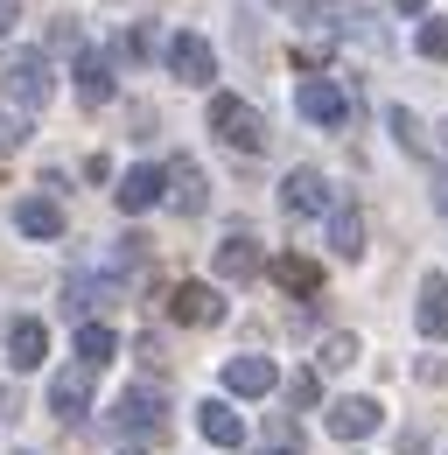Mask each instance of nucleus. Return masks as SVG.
<instances>
[{
    "mask_svg": "<svg viewBox=\"0 0 448 455\" xmlns=\"http://www.w3.org/2000/svg\"><path fill=\"white\" fill-rule=\"evenodd\" d=\"M126 455H140V449H126Z\"/></svg>",
    "mask_w": 448,
    "mask_h": 455,
    "instance_id": "33",
    "label": "nucleus"
},
{
    "mask_svg": "<svg viewBox=\"0 0 448 455\" xmlns=\"http://www.w3.org/2000/svg\"><path fill=\"white\" fill-rule=\"evenodd\" d=\"M112 350H119V337H112L106 323H77V364H84V371L112 364Z\"/></svg>",
    "mask_w": 448,
    "mask_h": 455,
    "instance_id": "21",
    "label": "nucleus"
},
{
    "mask_svg": "<svg viewBox=\"0 0 448 455\" xmlns=\"http://www.w3.org/2000/svg\"><path fill=\"white\" fill-rule=\"evenodd\" d=\"M357 350H364V343L350 337V330H336V337H323V357H316V364H323V371H343V364H357Z\"/></svg>",
    "mask_w": 448,
    "mask_h": 455,
    "instance_id": "23",
    "label": "nucleus"
},
{
    "mask_svg": "<svg viewBox=\"0 0 448 455\" xmlns=\"http://www.w3.org/2000/svg\"><path fill=\"white\" fill-rule=\"evenodd\" d=\"M211 133H218L224 148H238V155H260L267 148V113L245 106V99H231V92H218L211 99Z\"/></svg>",
    "mask_w": 448,
    "mask_h": 455,
    "instance_id": "2",
    "label": "nucleus"
},
{
    "mask_svg": "<svg viewBox=\"0 0 448 455\" xmlns=\"http://www.w3.org/2000/svg\"><path fill=\"white\" fill-rule=\"evenodd\" d=\"M280 211H287V218H323V211H336L323 169H287V182H280Z\"/></svg>",
    "mask_w": 448,
    "mask_h": 455,
    "instance_id": "5",
    "label": "nucleus"
},
{
    "mask_svg": "<svg viewBox=\"0 0 448 455\" xmlns=\"http://www.w3.org/2000/svg\"><path fill=\"white\" fill-rule=\"evenodd\" d=\"M7 28H14V0H0V36H7Z\"/></svg>",
    "mask_w": 448,
    "mask_h": 455,
    "instance_id": "30",
    "label": "nucleus"
},
{
    "mask_svg": "<svg viewBox=\"0 0 448 455\" xmlns=\"http://www.w3.org/2000/svg\"><path fill=\"white\" fill-rule=\"evenodd\" d=\"M274 281L287 287V294H323V267L301 259V252H280V259H274Z\"/></svg>",
    "mask_w": 448,
    "mask_h": 455,
    "instance_id": "19",
    "label": "nucleus"
},
{
    "mask_svg": "<svg viewBox=\"0 0 448 455\" xmlns=\"http://www.w3.org/2000/svg\"><path fill=\"white\" fill-rule=\"evenodd\" d=\"M386 126L399 133V148H406V155H428V126H420V113H406V106H392V113H386Z\"/></svg>",
    "mask_w": 448,
    "mask_h": 455,
    "instance_id": "22",
    "label": "nucleus"
},
{
    "mask_svg": "<svg viewBox=\"0 0 448 455\" xmlns=\"http://www.w3.org/2000/svg\"><path fill=\"white\" fill-rule=\"evenodd\" d=\"M330 252H336V259H357V252H364V218L343 211V204L330 211Z\"/></svg>",
    "mask_w": 448,
    "mask_h": 455,
    "instance_id": "20",
    "label": "nucleus"
},
{
    "mask_svg": "<svg viewBox=\"0 0 448 455\" xmlns=\"http://www.w3.org/2000/svg\"><path fill=\"white\" fill-rule=\"evenodd\" d=\"M274 386H280L274 357H231L224 364V393H238V399H267Z\"/></svg>",
    "mask_w": 448,
    "mask_h": 455,
    "instance_id": "12",
    "label": "nucleus"
},
{
    "mask_svg": "<svg viewBox=\"0 0 448 455\" xmlns=\"http://www.w3.org/2000/svg\"><path fill=\"white\" fill-rule=\"evenodd\" d=\"M168 70H175L182 84H211V77H218V57H211V43H204V36H189V28H182V36H168Z\"/></svg>",
    "mask_w": 448,
    "mask_h": 455,
    "instance_id": "8",
    "label": "nucleus"
},
{
    "mask_svg": "<svg viewBox=\"0 0 448 455\" xmlns=\"http://www.w3.org/2000/svg\"><path fill=\"white\" fill-rule=\"evenodd\" d=\"M294 406H316V371H294V386H287Z\"/></svg>",
    "mask_w": 448,
    "mask_h": 455,
    "instance_id": "28",
    "label": "nucleus"
},
{
    "mask_svg": "<svg viewBox=\"0 0 448 455\" xmlns=\"http://www.w3.org/2000/svg\"><path fill=\"white\" fill-rule=\"evenodd\" d=\"M140 259H148V238H133V231H126V238H112V267H119V274H126V267H140Z\"/></svg>",
    "mask_w": 448,
    "mask_h": 455,
    "instance_id": "26",
    "label": "nucleus"
},
{
    "mask_svg": "<svg viewBox=\"0 0 448 455\" xmlns=\"http://www.w3.org/2000/svg\"><path fill=\"white\" fill-rule=\"evenodd\" d=\"M43 357H50V330H43L36 315L7 323V364H14V371H43Z\"/></svg>",
    "mask_w": 448,
    "mask_h": 455,
    "instance_id": "11",
    "label": "nucleus"
},
{
    "mask_svg": "<svg viewBox=\"0 0 448 455\" xmlns=\"http://www.w3.org/2000/svg\"><path fill=\"white\" fill-rule=\"evenodd\" d=\"M50 43H56V50H77V21H70V14H63V21L50 28Z\"/></svg>",
    "mask_w": 448,
    "mask_h": 455,
    "instance_id": "29",
    "label": "nucleus"
},
{
    "mask_svg": "<svg viewBox=\"0 0 448 455\" xmlns=\"http://www.w3.org/2000/svg\"><path fill=\"white\" fill-rule=\"evenodd\" d=\"M112 427L119 435H140V442H162L168 435V399L155 386H133V393L112 399Z\"/></svg>",
    "mask_w": 448,
    "mask_h": 455,
    "instance_id": "3",
    "label": "nucleus"
},
{
    "mask_svg": "<svg viewBox=\"0 0 448 455\" xmlns=\"http://www.w3.org/2000/svg\"><path fill=\"white\" fill-rule=\"evenodd\" d=\"M168 315L189 323V330H211V323H224V294L211 281H182L175 294H168Z\"/></svg>",
    "mask_w": 448,
    "mask_h": 455,
    "instance_id": "6",
    "label": "nucleus"
},
{
    "mask_svg": "<svg viewBox=\"0 0 448 455\" xmlns=\"http://www.w3.org/2000/svg\"><path fill=\"white\" fill-rule=\"evenodd\" d=\"M112 196H119V211H126V218H140V211H155V204H162V169H155V162H140V169H126V175H119V189H112Z\"/></svg>",
    "mask_w": 448,
    "mask_h": 455,
    "instance_id": "13",
    "label": "nucleus"
},
{
    "mask_svg": "<svg viewBox=\"0 0 448 455\" xmlns=\"http://www.w3.org/2000/svg\"><path fill=\"white\" fill-rule=\"evenodd\" d=\"M14 225H21V238H63V204L21 196V204H14Z\"/></svg>",
    "mask_w": 448,
    "mask_h": 455,
    "instance_id": "16",
    "label": "nucleus"
},
{
    "mask_svg": "<svg viewBox=\"0 0 448 455\" xmlns=\"http://www.w3.org/2000/svg\"><path fill=\"white\" fill-rule=\"evenodd\" d=\"M50 406L63 413V420H84V413H92V371H84V364L56 371L50 379Z\"/></svg>",
    "mask_w": 448,
    "mask_h": 455,
    "instance_id": "15",
    "label": "nucleus"
},
{
    "mask_svg": "<svg viewBox=\"0 0 448 455\" xmlns=\"http://www.w3.org/2000/svg\"><path fill=\"white\" fill-rule=\"evenodd\" d=\"M252 274H267V252L252 231H231L218 245V281H252Z\"/></svg>",
    "mask_w": 448,
    "mask_h": 455,
    "instance_id": "10",
    "label": "nucleus"
},
{
    "mask_svg": "<svg viewBox=\"0 0 448 455\" xmlns=\"http://www.w3.org/2000/svg\"><path fill=\"white\" fill-rule=\"evenodd\" d=\"M379 413H386L379 399H336L323 420H330L336 442H364V435H379Z\"/></svg>",
    "mask_w": 448,
    "mask_h": 455,
    "instance_id": "9",
    "label": "nucleus"
},
{
    "mask_svg": "<svg viewBox=\"0 0 448 455\" xmlns=\"http://www.w3.org/2000/svg\"><path fill=\"white\" fill-rule=\"evenodd\" d=\"M392 7H399V14H420V7H428V0H392Z\"/></svg>",
    "mask_w": 448,
    "mask_h": 455,
    "instance_id": "31",
    "label": "nucleus"
},
{
    "mask_svg": "<svg viewBox=\"0 0 448 455\" xmlns=\"http://www.w3.org/2000/svg\"><path fill=\"white\" fill-rule=\"evenodd\" d=\"M413 323H420V337H435V343L448 337V281H442V274L420 281V308H413Z\"/></svg>",
    "mask_w": 448,
    "mask_h": 455,
    "instance_id": "17",
    "label": "nucleus"
},
{
    "mask_svg": "<svg viewBox=\"0 0 448 455\" xmlns=\"http://www.w3.org/2000/svg\"><path fill=\"white\" fill-rule=\"evenodd\" d=\"M7 406H14V393H7V386H0V413H7Z\"/></svg>",
    "mask_w": 448,
    "mask_h": 455,
    "instance_id": "32",
    "label": "nucleus"
},
{
    "mask_svg": "<svg viewBox=\"0 0 448 455\" xmlns=\"http://www.w3.org/2000/svg\"><path fill=\"white\" fill-rule=\"evenodd\" d=\"M294 106H301V119H316V126H343V113H350V99H343L336 77H301Z\"/></svg>",
    "mask_w": 448,
    "mask_h": 455,
    "instance_id": "7",
    "label": "nucleus"
},
{
    "mask_svg": "<svg viewBox=\"0 0 448 455\" xmlns=\"http://www.w3.org/2000/svg\"><path fill=\"white\" fill-rule=\"evenodd\" d=\"M0 92H7V106H14V113H43V106L56 99L50 57H43V50H14L7 70H0Z\"/></svg>",
    "mask_w": 448,
    "mask_h": 455,
    "instance_id": "1",
    "label": "nucleus"
},
{
    "mask_svg": "<svg viewBox=\"0 0 448 455\" xmlns=\"http://www.w3.org/2000/svg\"><path fill=\"white\" fill-rule=\"evenodd\" d=\"M420 57H428V63H448V14L420 21Z\"/></svg>",
    "mask_w": 448,
    "mask_h": 455,
    "instance_id": "24",
    "label": "nucleus"
},
{
    "mask_svg": "<svg viewBox=\"0 0 448 455\" xmlns=\"http://www.w3.org/2000/svg\"><path fill=\"white\" fill-rule=\"evenodd\" d=\"M196 435H204L211 449H238V442H245V420L231 413V399H204V406H196Z\"/></svg>",
    "mask_w": 448,
    "mask_h": 455,
    "instance_id": "14",
    "label": "nucleus"
},
{
    "mask_svg": "<svg viewBox=\"0 0 448 455\" xmlns=\"http://www.w3.org/2000/svg\"><path fill=\"white\" fill-rule=\"evenodd\" d=\"M21 140H28V113L0 106V148H21Z\"/></svg>",
    "mask_w": 448,
    "mask_h": 455,
    "instance_id": "27",
    "label": "nucleus"
},
{
    "mask_svg": "<svg viewBox=\"0 0 448 455\" xmlns=\"http://www.w3.org/2000/svg\"><path fill=\"white\" fill-rule=\"evenodd\" d=\"M260 455H301V427H294V420H274V427H267V449Z\"/></svg>",
    "mask_w": 448,
    "mask_h": 455,
    "instance_id": "25",
    "label": "nucleus"
},
{
    "mask_svg": "<svg viewBox=\"0 0 448 455\" xmlns=\"http://www.w3.org/2000/svg\"><path fill=\"white\" fill-rule=\"evenodd\" d=\"M162 196L175 204V211H182V218H204V211H211V189H204V169H196L189 155H175V162L162 169Z\"/></svg>",
    "mask_w": 448,
    "mask_h": 455,
    "instance_id": "4",
    "label": "nucleus"
},
{
    "mask_svg": "<svg viewBox=\"0 0 448 455\" xmlns=\"http://www.w3.org/2000/svg\"><path fill=\"white\" fill-rule=\"evenodd\" d=\"M77 99L84 106H106L112 99V63L99 50H77Z\"/></svg>",
    "mask_w": 448,
    "mask_h": 455,
    "instance_id": "18",
    "label": "nucleus"
}]
</instances>
